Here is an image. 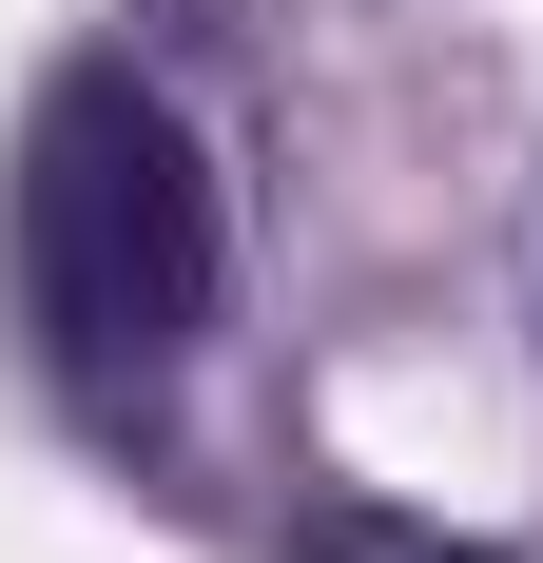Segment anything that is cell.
<instances>
[{
	"label": "cell",
	"instance_id": "1",
	"mask_svg": "<svg viewBox=\"0 0 543 563\" xmlns=\"http://www.w3.org/2000/svg\"><path fill=\"white\" fill-rule=\"evenodd\" d=\"M20 311L98 408L156 389L214 331V175H195L175 98L117 78V58H78L40 98V136H20Z\"/></svg>",
	"mask_w": 543,
	"mask_h": 563
},
{
	"label": "cell",
	"instance_id": "2",
	"mask_svg": "<svg viewBox=\"0 0 543 563\" xmlns=\"http://www.w3.org/2000/svg\"><path fill=\"white\" fill-rule=\"evenodd\" d=\"M311 563H486V544H446L408 506H311Z\"/></svg>",
	"mask_w": 543,
	"mask_h": 563
}]
</instances>
